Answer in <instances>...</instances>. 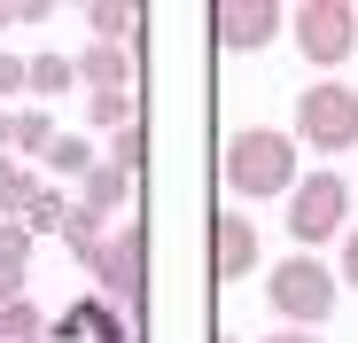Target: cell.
<instances>
[{
  "label": "cell",
  "mask_w": 358,
  "mask_h": 343,
  "mask_svg": "<svg viewBox=\"0 0 358 343\" xmlns=\"http://www.w3.org/2000/svg\"><path fill=\"white\" fill-rule=\"evenodd\" d=\"M218 180H226V195H234V211L242 203H288L296 195V180H304V148H296V133H280V125H242L226 141V156H218Z\"/></svg>",
  "instance_id": "obj_1"
},
{
  "label": "cell",
  "mask_w": 358,
  "mask_h": 343,
  "mask_svg": "<svg viewBox=\"0 0 358 343\" xmlns=\"http://www.w3.org/2000/svg\"><path fill=\"white\" fill-rule=\"evenodd\" d=\"M265 297H273V312H280L288 328L320 335L327 312H335V297H343V281H335V265H320V258H304V250H288V258L265 273Z\"/></svg>",
  "instance_id": "obj_2"
},
{
  "label": "cell",
  "mask_w": 358,
  "mask_h": 343,
  "mask_svg": "<svg viewBox=\"0 0 358 343\" xmlns=\"http://www.w3.org/2000/svg\"><path fill=\"white\" fill-rule=\"evenodd\" d=\"M296 148H312V156H350V148H358V86L320 78V86L296 94Z\"/></svg>",
  "instance_id": "obj_3"
},
{
  "label": "cell",
  "mask_w": 358,
  "mask_h": 343,
  "mask_svg": "<svg viewBox=\"0 0 358 343\" xmlns=\"http://www.w3.org/2000/svg\"><path fill=\"white\" fill-rule=\"evenodd\" d=\"M288 234H296V250H320V242H343L350 234V180L343 172H304L296 180V195H288Z\"/></svg>",
  "instance_id": "obj_4"
},
{
  "label": "cell",
  "mask_w": 358,
  "mask_h": 343,
  "mask_svg": "<svg viewBox=\"0 0 358 343\" xmlns=\"http://www.w3.org/2000/svg\"><path fill=\"white\" fill-rule=\"evenodd\" d=\"M86 273H94L101 297H117L125 312H141V297H148V226L125 218V226H117V234L86 258Z\"/></svg>",
  "instance_id": "obj_5"
},
{
  "label": "cell",
  "mask_w": 358,
  "mask_h": 343,
  "mask_svg": "<svg viewBox=\"0 0 358 343\" xmlns=\"http://www.w3.org/2000/svg\"><path fill=\"white\" fill-rule=\"evenodd\" d=\"M288 39L304 47V63L335 71V63H350V47H358V8L350 0H304V8L288 16Z\"/></svg>",
  "instance_id": "obj_6"
},
{
  "label": "cell",
  "mask_w": 358,
  "mask_h": 343,
  "mask_svg": "<svg viewBox=\"0 0 358 343\" xmlns=\"http://www.w3.org/2000/svg\"><path fill=\"white\" fill-rule=\"evenodd\" d=\"M210 31H218V47H234V55H257V47H273V39L288 31V8H273V0H218V8H210Z\"/></svg>",
  "instance_id": "obj_7"
},
{
  "label": "cell",
  "mask_w": 358,
  "mask_h": 343,
  "mask_svg": "<svg viewBox=\"0 0 358 343\" xmlns=\"http://www.w3.org/2000/svg\"><path fill=\"white\" fill-rule=\"evenodd\" d=\"M250 265H257V218L218 211V218H210V273H218V281H242Z\"/></svg>",
  "instance_id": "obj_8"
},
{
  "label": "cell",
  "mask_w": 358,
  "mask_h": 343,
  "mask_svg": "<svg viewBox=\"0 0 358 343\" xmlns=\"http://www.w3.org/2000/svg\"><path fill=\"white\" fill-rule=\"evenodd\" d=\"M78 86H86V94H133V47L86 39V55H78Z\"/></svg>",
  "instance_id": "obj_9"
},
{
  "label": "cell",
  "mask_w": 358,
  "mask_h": 343,
  "mask_svg": "<svg viewBox=\"0 0 358 343\" xmlns=\"http://www.w3.org/2000/svg\"><path fill=\"white\" fill-rule=\"evenodd\" d=\"M133 203V172H117L109 156L86 172V180H78V211H94V218H117V211H125Z\"/></svg>",
  "instance_id": "obj_10"
},
{
  "label": "cell",
  "mask_w": 358,
  "mask_h": 343,
  "mask_svg": "<svg viewBox=\"0 0 358 343\" xmlns=\"http://www.w3.org/2000/svg\"><path fill=\"white\" fill-rule=\"evenodd\" d=\"M86 328H94V343H133V328L117 320L101 297H86V304H71L63 320H55V343H71V335H86Z\"/></svg>",
  "instance_id": "obj_11"
},
{
  "label": "cell",
  "mask_w": 358,
  "mask_h": 343,
  "mask_svg": "<svg viewBox=\"0 0 358 343\" xmlns=\"http://www.w3.org/2000/svg\"><path fill=\"white\" fill-rule=\"evenodd\" d=\"M39 188H47V180H39L31 164H16V156H0V218H24Z\"/></svg>",
  "instance_id": "obj_12"
},
{
  "label": "cell",
  "mask_w": 358,
  "mask_h": 343,
  "mask_svg": "<svg viewBox=\"0 0 358 343\" xmlns=\"http://www.w3.org/2000/svg\"><path fill=\"white\" fill-rule=\"evenodd\" d=\"M47 148H55V118H47V109H16V148L8 156L16 164H31V156L47 164Z\"/></svg>",
  "instance_id": "obj_13"
},
{
  "label": "cell",
  "mask_w": 358,
  "mask_h": 343,
  "mask_svg": "<svg viewBox=\"0 0 358 343\" xmlns=\"http://www.w3.org/2000/svg\"><path fill=\"white\" fill-rule=\"evenodd\" d=\"M47 164L63 172V180H86V172H94L101 156H94V141H86V133H55V148H47Z\"/></svg>",
  "instance_id": "obj_14"
},
{
  "label": "cell",
  "mask_w": 358,
  "mask_h": 343,
  "mask_svg": "<svg viewBox=\"0 0 358 343\" xmlns=\"http://www.w3.org/2000/svg\"><path fill=\"white\" fill-rule=\"evenodd\" d=\"M39 335H47V320H39L31 297H8V304H0V343H39Z\"/></svg>",
  "instance_id": "obj_15"
},
{
  "label": "cell",
  "mask_w": 358,
  "mask_h": 343,
  "mask_svg": "<svg viewBox=\"0 0 358 343\" xmlns=\"http://www.w3.org/2000/svg\"><path fill=\"white\" fill-rule=\"evenodd\" d=\"M141 118V102L133 94H86V125H101V133H125Z\"/></svg>",
  "instance_id": "obj_16"
},
{
  "label": "cell",
  "mask_w": 358,
  "mask_h": 343,
  "mask_svg": "<svg viewBox=\"0 0 358 343\" xmlns=\"http://www.w3.org/2000/svg\"><path fill=\"white\" fill-rule=\"evenodd\" d=\"M31 234H24V218H0V281H31Z\"/></svg>",
  "instance_id": "obj_17"
},
{
  "label": "cell",
  "mask_w": 358,
  "mask_h": 343,
  "mask_svg": "<svg viewBox=\"0 0 358 343\" xmlns=\"http://www.w3.org/2000/svg\"><path fill=\"white\" fill-rule=\"evenodd\" d=\"M78 86V63H71V55H31V94H71Z\"/></svg>",
  "instance_id": "obj_18"
},
{
  "label": "cell",
  "mask_w": 358,
  "mask_h": 343,
  "mask_svg": "<svg viewBox=\"0 0 358 343\" xmlns=\"http://www.w3.org/2000/svg\"><path fill=\"white\" fill-rule=\"evenodd\" d=\"M63 218H71V203L55 195V188H39V195H31V211H24V234L39 242V234H55V226H63Z\"/></svg>",
  "instance_id": "obj_19"
},
{
  "label": "cell",
  "mask_w": 358,
  "mask_h": 343,
  "mask_svg": "<svg viewBox=\"0 0 358 343\" xmlns=\"http://www.w3.org/2000/svg\"><path fill=\"white\" fill-rule=\"evenodd\" d=\"M101 226H109V218H94V211H78V203H71V218H63V242H71L78 258H94V250L109 242V234H101Z\"/></svg>",
  "instance_id": "obj_20"
},
{
  "label": "cell",
  "mask_w": 358,
  "mask_h": 343,
  "mask_svg": "<svg viewBox=\"0 0 358 343\" xmlns=\"http://www.w3.org/2000/svg\"><path fill=\"white\" fill-rule=\"evenodd\" d=\"M109 164H117V172H141V164H148V125H141V118L109 141Z\"/></svg>",
  "instance_id": "obj_21"
},
{
  "label": "cell",
  "mask_w": 358,
  "mask_h": 343,
  "mask_svg": "<svg viewBox=\"0 0 358 343\" xmlns=\"http://www.w3.org/2000/svg\"><path fill=\"white\" fill-rule=\"evenodd\" d=\"M86 24H94V39L125 47V24H133V8H117V0H94V8H86Z\"/></svg>",
  "instance_id": "obj_22"
},
{
  "label": "cell",
  "mask_w": 358,
  "mask_h": 343,
  "mask_svg": "<svg viewBox=\"0 0 358 343\" xmlns=\"http://www.w3.org/2000/svg\"><path fill=\"white\" fill-rule=\"evenodd\" d=\"M8 94H31V55H0V109Z\"/></svg>",
  "instance_id": "obj_23"
},
{
  "label": "cell",
  "mask_w": 358,
  "mask_h": 343,
  "mask_svg": "<svg viewBox=\"0 0 358 343\" xmlns=\"http://www.w3.org/2000/svg\"><path fill=\"white\" fill-rule=\"evenodd\" d=\"M335 281H343V289L358 297V226H350V234H343V258H335Z\"/></svg>",
  "instance_id": "obj_24"
},
{
  "label": "cell",
  "mask_w": 358,
  "mask_h": 343,
  "mask_svg": "<svg viewBox=\"0 0 358 343\" xmlns=\"http://www.w3.org/2000/svg\"><path fill=\"white\" fill-rule=\"evenodd\" d=\"M16 148V109H0V156Z\"/></svg>",
  "instance_id": "obj_25"
},
{
  "label": "cell",
  "mask_w": 358,
  "mask_h": 343,
  "mask_svg": "<svg viewBox=\"0 0 358 343\" xmlns=\"http://www.w3.org/2000/svg\"><path fill=\"white\" fill-rule=\"evenodd\" d=\"M257 343H320V335H304V328H280V335H257Z\"/></svg>",
  "instance_id": "obj_26"
},
{
  "label": "cell",
  "mask_w": 358,
  "mask_h": 343,
  "mask_svg": "<svg viewBox=\"0 0 358 343\" xmlns=\"http://www.w3.org/2000/svg\"><path fill=\"white\" fill-rule=\"evenodd\" d=\"M8 24H16V8H0V31H8Z\"/></svg>",
  "instance_id": "obj_27"
},
{
  "label": "cell",
  "mask_w": 358,
  "mask_h": 343,
  "mask_svg": "<svg viewBox=\"0 0 358 343\" xmlns=\"http://www.w3.org/2000/svg\"><path fill=\"white\" fill-rule=\"evenodd\" d=\"M218 343H242V335H218Z\"/></svg>",
  "instance_id": "obj_28"
}]
</instances>
